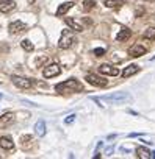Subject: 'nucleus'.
I'll return each instance as SVG.
<instances>
[{
	"mask_svg": "<svg viewBox=\"0 0 155 159\" xmlns=\"http://www.w3.org/2000/svg\"><path fill=\"white\" fill-rule=\"evenodd\" d=\"M144 38L150 39V41H155V28H147L144 31Z\"/></svg>",
	"mask_w": 155,
	"mask_h": 159,
	"instance_id": "22",
	"label": "nucleus"
},
{
	"mask_svg": "<svg viewBox=\"0 0 155 159\" xmlns=\"http://www.w3.org/2000/svg\"><path fill=\"white\" fill-rule=\"evenodd\" d=\"M61 73V67L58 66V64H47L46 67H44V70H42V75H44V78H53V76H58Z\"/></svg>",
	"mask_w": 155,
	"mask_h": 159,
	"instance_id": "4",
	"label": "nucleus"
},
{
	"mask_svg": "<svg viewBox=\"0 0 155 159\" xmlns=\"http://www.w3.org/2000/svg\"><path fill=\"white\" fill-rule=\"evenodd\" d=\"M93 53H94L96 56H104V55H105V48H94Z\"/></svg>",
	"mask_w": 155,
	"mask_h": 159,
	"instance_id": "25",
	"label": "nucleus"
},
{
	"mask_svg": "<svg viewBox=\"0 0 155 159\" xmlns=\"http://www.w3.org/2000/svg\"><path fill=\"white\" fill-rule=\"evenodd\" d=\"M22 30H25V24L22 20H14V22L10 24V31L11 33H19Z\"/></svg>",
	"mask_w": 155,
	"mask_h": 159,
	"instance_id": "15",
	"label": "nucleus"
},
{
	"mask_svg": "<svg viewBox=\"0 0 155 159\" xmlns=\"http://www.w3.org/2000/svg\"><path fill=\"white\" fill-rule=\"evenodd\" d=\"M16 8L14 0H0V13H10Z\"/></svg>",
	"mask_w": 155,
	"mask_h": 159,
	"instance_id": "10",
	"label": "nucleus"
},
{
	"mask_svg": "<svg viewBox=\"0 0 155 159\" xmlns=\"http://www.w3.org/2000/svg\"><path fill=\"white\" fill-rule=\"evenodd\" d=\"M74 42H77L75 34H74L72 31H69V30H63V34H61V38H60L58 47H60V48H63V50H66V48L72 47V45H74Z\"/></svg>",
	"mask_w": 155,
	"mask_h": 159,
	"instance_id": "3",
	"label": "nucleus"
},
{
	"mask_svg": "<svg viewBox=\"0 0 155 159\" xmlns=\"http://www.w3.org/2000/svg\"><path fill=\"white\" fill-rule=\"evenodd\" d=\"M114 151V147L111 145V147H108L107 150H105V156H111V153Z\"/></svg>",
	"mask_w": 155,
	"mask_h": 159,
	"instance_id": "26",
	"label": "nucleus"
},
{
	"mask_svg": "<svg viewBox=\"0 0 155 159\" xmlns=\"http://www.w3.org/2000/svg\"><path fill=\"white\" fill-rule=\"evenodd\" d=\"M136 156L141 159H155V151H150L144 147H138L136 148Z\"/></svg>",
	"mask_w": 155,
	"mask_h": 159,
	"instance_id": "9",
	"label": "nucleus"
},
{
	"mask_svg": "<svg viewBox=\"0 0 155 159\" xmlns=\"http://www.w3.org/2000/svg\"><path fill=\"white\" fill-rule=\"evenodd\" d=\"M13 122H14V114L13 112H5L2 117H0V129L10 126Z\"/></svg>",
	"mask_w": 155,
	"mask_h": 159,
	"instance_id": "11",
	"label": "nucleus"
},
{
	"mask_svg": "<svg viewBox=\"0 0 155 159\" xmlns=\"http://www.w3.org/2000/svg\"><path fill=\"white\" fill-rule=\"evenodd\" d=\"M2 97H3V95H2V94H0V98H2Z\"/></svg>",
	"mask_w": 155,
	"mask_h": 159,
	"instance_id": "27",
	"label": "nucleus"
},
{
	"mask_svg": "<svg viewBox=\"0 0 155 159\" xmlns=\"http://www.w3.org/2000/svg\"><path fill=\"white\" fill-rule=\"evenodd\" d=\"M72 7H74V2H64V3H61V5L58 7V10H56V16H63V14H66Z\"/></svg>",
	"mask_w": 155,
	"mask_h": 159,
	"instance_id": "16",
	"label": "nucleus"
},
{
	"mask_svg": "<svg viewBox=\"0 0 155 159\" xmlns=\"http://www.w3.org/2000/svg\"><path fill=\"white\" fill-rule=\"evenodd\" d=\"M102 102H107V103H113V105H121V103H125V102H130L132 97L128 92H113V94H108V95H104L100 97Z\"/></svg>",
	"mask_w": 155,
	"mask_h": 159,
	"instance_id": "2",
	"label": "nucleus"
},
{
	"mask_svg": "<svg viewBox=\"0 0 155 159\" xmlns=\"http://www.w3.org/2000/svg\"><path fill=\"white\" fill-rule=\"evenodd\" d=\"M0 148H3V150H13L14 148V142L10 137L3 136V137H0Z\"/></svg>",
	"mask_w": 155,
	"mask_h": 159,
	"instance_id": "14",
	"label": "nucleus"
},
{
	"mask_svg": "<svg viewBox=\"0 0 155 159\" xmlns=\"http://www.w3.org/2000/svg\"><path fill=\"white\" fill-rule=\"evenodd\" d=\"M124 2L125 0H104L105 7H108V8H119Z\"/></svg>",
	"mask_w": 155,
	"mask_h": 159,
	"instance_id": "19",
	"label": "nucleus"
},
{
	"mask_svg": "<svg viewBox=\"0 0 155 159\" xmlns=\"http://www.w3.org/2000/svg\"><path fill=\"white\" fill-rule=\"evenodd\" d=\"M130 36H132V30H128V28H122V30L118 33L116 41H118V42H124V41H127Z\"/></svg>",
	"mask_w": 155,
	"mask_h": 159,
	"instance_id": "17",
	"label": "nucleus"
},
{
	"mask_svg": "<svg viewBox=\"0 0 155 159\" xmlns=\"http://www.w3.org/2000/svg\"><path fill=\"white\" fill-rule=\"evenodd\" d=\"M13 83L17 86V88H21V89H30L31 88V81L28 78H24V76H17V75H13Z\"/></svg>",
	"mask_w": 155,
	"mask_h": 159,
	"instance_id": "6",
	"label": "nucleus"
},
{
	"mask_svg": "<svg viewBox=\"0 0 155 159\" xmlns=\"http://www.w3.org/2000/svg\"><path fill=\"white\" fill-rule=\"evenodd\" d=\"M35 133H36L38 137H44V136H46L47 129H46V123H44L42 120H38V122H36V125H35Z\"/></svg>",
	"mask_w": 155,
	"mask_h": 159,
	"instance_id": "13",
	"label": "nucleus"
},
{
	"mask_svg": "<svg viewBox=\"0 0 155 159\" xmlns=\"http://www.w3.org/2000/svg\"><path fill=\"white\" fill-rule=\"evenodd\" d=\"M138 72H139V67H138L136 64H130V66H127V67L124 69L122 76H124V78H128V76H132V75H135V73H138Z\"/></svg>",
	"mask_w": 155,
	"mask_h": 159,
	"instance_id": "12",
	"label": "nucleus"
},
{
	"mask_svg": "<svg viewBox=\"0 0 155 159\" xmlns=\"http://www.w3.org/2000/svg\"><path fill=\"white\" fill-rule=\"evenodd\" d=\"M94 5H96L94 0H85L83 2V11H91L94 8Z\"/></svg>",
	"mask_w": 155,
	"mask_h": 159,
	"instance_id": "21",
	"label": "nucleus"
},
{
	"mask_svg": "<svg viewBox=\"0 0 155 159\" xmlns=\"http://www.w3.org/2000/svg\"><path fill=\"white\" fill-rule=\"evenodd\" d=\"M99 72L104 73V75H110V76L119 75V69H118V67H113V66H110V64H102V66L99 67Z\"/></svg>",
	"mask_w": 155,
	"mask_h": 159,
	"instance_id": "8",
	"label": "nucleus"
},
{
	"mask_svg": "<svg viewBox=\"0 0 155 159\" xmlns=\"http://www.w3.org/2000/svg\"><path fill=\"white\" fill-rule=\"evenodd\" d=\"M21 47H22L25 52H33V48H35V45L31 44L30 39H24V41L21 42Z\"/></svg>",
	"mask_w": 155,
	"mask_h": 159,
	"instance_id": "20",
	"label": "nucleus"
},
{
	"mask_svg": "<svg viewBox=\"0 0 155 159\" xmlns=\"http://www.w3.org/2000/svg\"><path fill=\"white\" fill-rule=\"evenodd\" d=\"M21 140H22V147L25 148V145H27V147L30 145V140H31V136H22V139H21Z\"/></svg>",
	"mask_w": 155,
	"mask_h": 159,
	"instance_id": "23",
	"label": "nucleus"
},
{
	"mask_svg": "<svg viewBox=\"0 0 155 159\" xmlns=\"http://www.w3.org/2000/svg\"><path fill=\"white\" fill-rule=\"evenodd\" d=\"M55 89H56V92H60V94L80 92V91H83V84H82L80 81H77V80L70 78V80H66V81H63V83L56 84V86H55Z\"/></svg>",
	"mask_w": 155,
	"mask_h": 159,
	"instance_id": "1",
	"label": "nucleus"
},
{
	"mask_svg": "<svg viewBox=\"0 0 155 159\" xmlns=\"http://www.w3.org/2000/svg\"><path fill=\"white\" fill-rule=\"evenodd\" d=\"M75 117H77L75 114H70V116H67V117L64 119V123H66V125H70V123L75 120Z\"/></svg>",
	"mask_w": 155,
	"mask_h": 159,
	"instance_id": "24",
	"label": "nucleus"
},
{
	"mask_svg": "<svg viewBox=\"0 0 155 159\" xmlns=\"http://www.w3.org/2000/svg\"><path fill=\"white\" fill-rule=\"evenodd\" d=\"M146 52H147V48H146V47H143V45H139V44H135V45H132V47H130L128 55H130L132 58H139V56L146 55Z\"/></svg>",
	"mask_w": 155,
	"mask_h": 159,
	"instance_id": "7",
	"label": "nucleus"
},
{
	"mask_svg": "<svg viewBox=\"0 0 155 159\" xmlns=\"http://www.w3.org/2000/svg\"><path fill=\"white\" fill-rule=\"evenodd\" d=\"M66 24L74 30V31H83V27H82V24H79L77 20H74L72 17H66Z\"/></svg>",
	"mask_w": 155,
	"mask_h": 159,
	"instance_id": "18",
	"label": "nucleus"
},
{
	"mask_svg": "<svg viewBox=\"0 0 155 159\" xmlns=\"http://www.w3.org/2000/svg\"><path fill=\"white\" fill-rule=\"evenodd\" d=\"M86 81H88L90 84H93V86H99V88H104V86H107V84H108V81H107L105 78L97 76V75H94V73L86 75Z\"/></svg>",
	"mask_w": 155,
	"mask_h": 159,
	"instance_id": "5",
	"label": "nucleus"
}]
</instances>
